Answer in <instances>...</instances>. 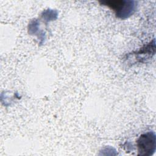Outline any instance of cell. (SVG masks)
Listing matches in <instances>:
<instances>
[{"label": "cell", "instance_id": "obj_2", "mask_svg": "<svg viewBox=\"0 0 156 156\" xmlns=\"http://www.w3.org/2000/svg\"><path fill=\"white\" fill-rule=\"evenodd\" d=\"M102 4L113 10L116 16L123 18L132 13L134 9L132 2L126 1H105L101 2Z\"/></svg>", "mask_w": 156, "mask_h": 156}, {"label": "cell", "instance_id": "obj_1", "mask_svg": "<svg viewBox=\"0 0 156 156\" xmlns=\"http://www.w3.org/2000/svg\"><path fill=\"white\" fill-rule=\"evenodd\" d=\"M155 135L152 132H148L140 135L137 140L138 154L151 155L155 151Z\"/></svg>", "mask_w": 156, "mask_h": 156}]
</instances>
